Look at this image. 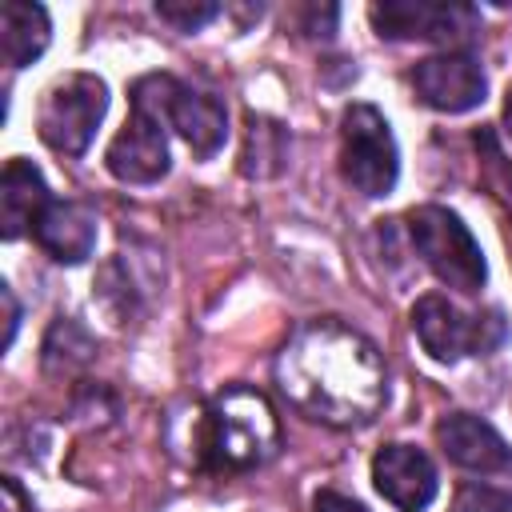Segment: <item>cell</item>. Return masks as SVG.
Segmentation results:
<instances>
[{"label":"cell","mask_w":512,"mask_h":512,"mask_svg":"<svg viewBox=\"0 0 512 512\" xmlns=\"http://www.w3.org/2000/svg\"><path fill=\"white\" fill-rule=\"evenodd\" d=\"M276 384L296 412L332 428H360L388 400L380 348L340 320L304 324L276 356Z\"/></svg>","instance_id":"1"},{"label":"cell","mask_w":512,"mask_h":512,"mask_svg":"<svg viewBox=\"0 0 512 512\" xmlns=\"http://www.w3.org/2000/svg\"><path fill=\"white\" fill-rule=\"evenodd\" d=\"M196 448L208 472H244L272 460L280 448V424L264 392L232 384L220 396H212L200 416Z\"/></svg>","instance_id":"2"},{"label":"cell","mask_w":512,"mask_h":512,"mask_svg":"<svg viewBox=\"0 0 512 512\" xmlns=\"http://www.w3.org/2000/svg\"><path fill=\"white\" fill-rule=\"evenodd\" d=\"M408 236H412V248L420 252V260L432 268V276L464 296L480 292L484 288V252L480 244L472 240V232L460 224L456 212L440 208V204H424V208H412L408 216Z\"/></svg>","instance_id":"3"},{"label":"cell","mask_w":512,"mask_h":512,"mask_svg":"<svg viewBox=\"0 0 512 512\" xmlns=\"http://www.w3.org/2000/svg\"><path fill=\"white\" fill-rule=\"evenodd\" d=\"M412 328L424 344V352L440 364H456L464 356H480L492 352L496 344H504L508 324L500 316V308H484V312H460L448 296H420L412 304Z\"/></svg>","instance_id":"4"},{"label":"cell","mask_w":512,"mask_h":512,"mask_svg":"<svg viewBox=\"0 0 512 512\" xmlns=\"http://www.w3.org/2000/svg\"><path fill=\"white\" fill-rule=\"evenodd\" d=\"M132 100L148 104L164 124H172L200 160H208L228 136L224 104L216 96H208V92H196V88L180 84L176 76H164V72L140 76L132 84Z\"/></svg>","instance_id":"5"},{"label":"cell","mask_w":512,"mask_h":512,"mask_svg":"<svg viewBox=\"0 0 512 512\" xmlns=\"http://www.w3.org/2000/svg\"><path fill=\"white\" fill-rule=\"evenodd\" d=\"M104 112H108V84L92 72H72L44 92L36 128L48 148L64 156H80L92 144Z\"/></svg>","instance_id":"6"},{"label":"cell","mask_w":512,"mask_h":512,"mask_svg":"<svg viewBox=\"0 0 512 512\" xmlns=\"http://www.w3.org/2000/svg\"><path fill=\"white\" fill-rule=\"evenodd\" d=\"M340 172L360 196H388L400 176V156L388 120L372 104L344 108L340 120Z\"/></svg>","instance_id":"7"},{"label":"cell","mask_w":512,"mask_h":512,"mask_svg":"<svg viewBox=\"0 0 512 512\" xmlns=\"http://www.w3.org/2000/svg\"><path fill=\"white\" fill-rule=\"evenodd\" d=\"M368 20L388 40H436V44H464L480 28V20L468 4H424V0L372 4Z\"/></svg>","instance_id":"8"},{"label":"cell","mask_w":512,"mask_h":512,"mask_svg":"<svg viewBox=\"0 0 512 512\" xmlns=\"http://www.w3.org/2000/svg\"><path fill=\"white\" fill-rule=\"evenodd\" d=\"M104 164H108V172H112L116 180H124V184H152V180H160V176L168 172L164 120H160L148 104L132 100V116H128V124L116 132V140L108 144Z\"/></svg>","instance_id":"9"},{"label":"cell","mask_w":512,"mask_h":512,"mask_svg":"<svg viewBox=\"0 0 512 512\" xmlns=\"http://www.w3.org/2000/svg\"><path fill=\"white\" fill-rule=\"evenodd\" d=\"M412 88L436 112H468L484 100L488 84H484V72L476 64V56L444 52V56H428L412 68Z\"/></svg>","instance_id":"10"},{"label":"cell","mask_w":512,"mask_h":512,"mask_svg":"<svg viewBox=\"0 0 512 512\" xmlns=\"http://www.w3.org/2000/svg\"><path fill=\"white\" fill-rule=\"evenodd\" d=\"M372 484L400 512H420V508H428L436 500L440 476H436V464L420 448H412V444H388L372 460Z\"/></svg>","instance_id":"11"},{"label":"cell","mask_w":512,"mask_h":512,"mask_svg":"<svg viewBox=\"0 0 512 512\" xmlns=\"http://www.w3.org/2000/svg\"><path fill=\"white\" fill-rule=\"evenodd\" d=\"M436 440L448 452L452 464L476 472V476H504L512 472V448L504 444V436L468 412H452L436 424Z\"/></svg>","instance_id":"12"},{"label":"cell","mask_w":512,"mask_h":512,"mask_svg":"<svg viewBox=\"0 0 512 512\" xmlns=\"http://www.w3.org/2000/svg\"><path fill=\"white\" fill-rule=\"evenodd\" d=\"M32 232H36V244L52 260L80 264L96 248V212L88 204H80V200H52Z\"/></svg>","instance_id":"13"},{"label":"cell","mask_w":512,"mask_h":512,"mask_svg":"<svg viewBox=\"0 0 512 512\" xmlns=\"http://www.w3.org/2000/svg\"><path fill=\"white\" fill-rule=\"evenodd\" d=\"M52 204L48 184L40 176V168L24 156H12L4 164V180H0V232L4 240H16L28 232V224L36 228V220L44 216V208Z\"/></svg>","instance_id":"14"},{"label":"cell","mask_w":512,"mask_h":512,"mask_svg":"<svg viewBox=\"0 0 512 512\" xmlns=\"http://www.w3.org/2000/svg\"><path fill=\"white\" fill-rule=\"evenodd\" d=\"M48 12L40 4L24 0H4L0 4V52L12 68L32 64L48 48Z\"/></svg>","instance_id":"15"},{"label":"cell","mask_w":512,"mask_h":512,"mask_svg":"<svg viewBox=\"0 0 512 512\" xmlns=\"http://www.w3.org/2000/svg\"><path fill=\"white\" fill-rule=\"evenodd\" d=\"M284 160H288V132L268 116H248L240 172L264 180V176H276L284 168Z\"/></svg>","instance_id":"16"},{"label":"cell","mask_w":512,"mask_h":512,"mask_svg":"<svg viewBox=\"0 0 512 512\" xmlns=\"http://www.w3.org/2000/svg\"><path fill=\"white\" fill-rule=\"evenodd\" d=\"M156 16L168 20L180 32H196V28H204L208 20L220 16V4H176V0H160L156 4Z\"/></svg>","instance_id":"17"},{"label":"cell","mask_w":512,"mask_h":512,"mask_svg":"<svg viewBox=\"0 0 512 512\" xmlns=\"http://www.w3.org/2000/svg\"><path fill=\"white\" fill-rule=\"evenodd\" d=\"M456 512H512V496L488 484H468L456 500Z\"/></svg>","instance_id":"18"},{"label":"cell","mask_w":512,"mask_h":512,"mask_svg":"<svg viewBox=\"0 0 512 512\" xmlns=\"http://www.w3.org/2000/svg\"><path fill=\"white\" fill-rule=\"evenodd\" d=\"M312 512H368V508H364V504H356L352 496H340V492L324 488V492H316Z\"/></svg>","instance_id":"19"},{"label":"cell","mask_w":512,"mask_h":512,"mask_svg":"<svg viewBox=\"0 0 512 512\" xmlns=\"http://www.w3.org/2000/svg\"><path fill=\"white\" fill-rule=\"evenodd\" d=\"M0 300H4V348L16 340V320H20V312H16V296H12V288H0Z\"/></svg>","instance_id":"20"},{"label":"cell","mask_w":512,"mask_h":512,"mask_svg":"<svg viewBox=\"0 0 512 512\" xmlns=\"http://www.w3.org/2000/svg\"><path fill=\"white\" fill-rule=\"evenodd\" d=\"M504 124H508V136H512V88H508V100H504Z\"/></svg>","instance_id":"21"}]
</instances>
